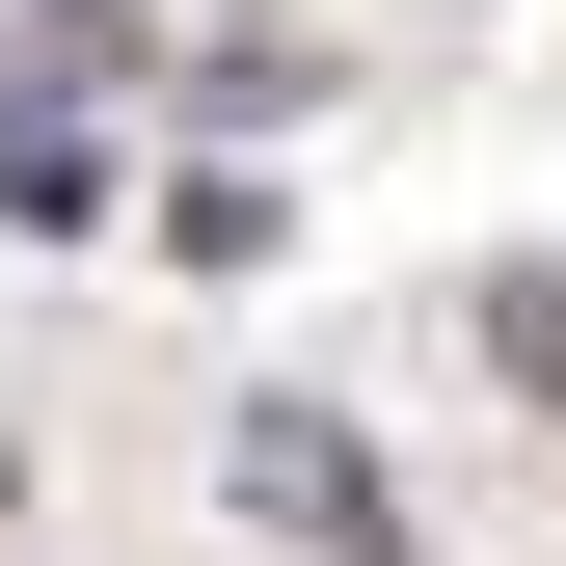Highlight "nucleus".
Wrapping results in <instances>:
<instances>
[{
  "mask_svg": "<svg viewBox=\"0 0 566 566\" xmlns=\"http://www.w3.org/2000/svg\"><path fill=\"white\" fill-rule=\"evenodd\" d=\"M243 513H270V539H324V566H405L378 459H350V405H243Z\"/></svg>",
  "mask_w": 566,
  "mask_h": 566,
  "instance_id": "1",
  "label": "nucleus"
}]
</instances>
